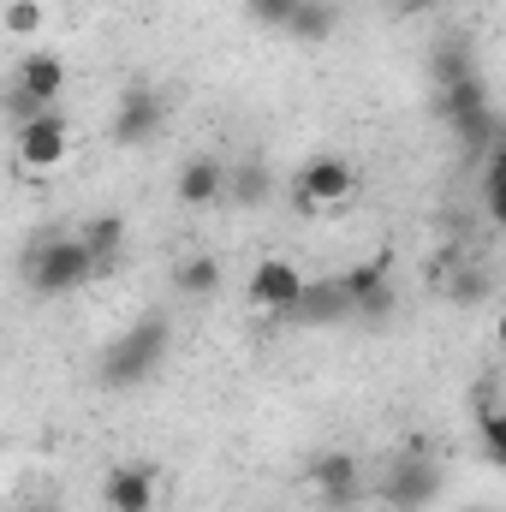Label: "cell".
<instances>
[{"label":"cell","instance_id":"20","mask_svg":"<svg viewBox=\"0 0 506 512\" xmlns=\"http://www.w3.org/2000/svg\"><path fill=\"white\" fill-rule=\"evenodd\" d=\"M78 239L90 245V256H96V262H114V256L126 251V221H120V215H96Z\"/></svg>","mask_w":506,"mask_h":512},{"label":"cell","instance_id":"19","mask_svg":"<svg viewBox=\"0 0 506 512\" xmlns=\"http://www.w3.org/2000/svg\"><path fill=\"white\" fill-rule=\"evenodd\" d=\"M483 209H489L495 227H506V137L489 149V161H483Z\"/></svg>","mask_w":506,"mask_h":512},{"label":"cell","instance_id":"18","mask_svg":"<svg viewBox=\"0 0 506 512\" xmlns=\"http://www.w3.org/2000/svg\"><path fill=\"white\" fill-rule=\"evenodd\" d=\"M227 197H233L239 209H262V203L274 197V173H268L262 161H239V167H233V185H227Z\"/></svg>","mask_w":506,"mask_h":512},{"label":"cell","instance_id":"15","mask_svg":"<svg viewBox=\"0 0 506 512\" xmlns=\"http://www.w3.org/2000/svg\"><path fill=\"white\" fill-rule=\"evenodd\" d=\"M465 78H477V60H471L465 42H441V48H429V84H435V90L465 84Z\"/></svg>","mask_w":506,"mask_h":512},{"label":"cell","instance_id":"7","mask_svg":"<svg viewBox=\"0 0 506 512\" xmlns=\"http://www.w3.org/2000/svg\"><path fill=\"white\" fill-rule=\"evenodd\" d=\"M102 507L108 512H155L161 507V477L149 471V465H114L108 477H102Z\"/></svg>","mask_w":506,"mask_h":512},{"label":"cell","instance_id":"24","mask_svg":"<svg viewBox=\"0 0 506 512\" xmlns=\"http://www.w3.org/2000/svg\"><path fill=\"white\" fill-rule=\"evenodd\" d=\"M441 0H387V12L393 18H423V12H435Z\"/></svg>","mask_w":506,"mask_h":512},{"label":"cell","instance_id":"17","mask_svg":"<svg viewBox=\"0 0 506 512\" xmlns=\"http://www.w3.org/2000/svg\"><path fill=\"white\" fill-rule=\"evenodd\" d=\"M340 316H358V310H352V298L340 292V280H328V286H310V292H304V304H298L292 322H340Z\"/></svg>","mask_w":506,"mask_h":512},{"label":"cell","instance_id":"5","mask_svg":"<svg viewBox=\"0 0 506 512\" xmlns=\"http://www.w3.org/2000/svg\"><path fill=\"white\" fill-rule=\"evenodd\" d=\"M304 292H310V280H304L298 262H286V256H262L251 268V280H245V298H251L262 316H298Z\"/></svg>","mask_w":506,"mask_h":512},{"label":"cell","instance_id":"25","mask_svg":"<svg viewBox=\"0 0 506 512\" xmlns=\"http://www.w3.org/2000/svg\"><path fill=\"white\" fill-rule=\"evenodd\" d=\"M495 346H501V352H506V310H501V316H495Z\"/></svg>","mask_w":506,"mask_h":512},{"label":"cell","instance_id":"26","mask_svg":"<svg viewBox=\"0 0 506 512\" xmlns=\"http://www.w3.org/2000/svg\"><path fill=\"white\" fill-rule=\"evenodd\" d=\"M12 512H48V507H12Z\"/></svg>","mask_w":506,"mask_h":512},{"label":"cell","instance_id":"8","mask_svg":"<svg viewBox=\"0 0 506 512\" xmlns=\"http://www.w3.org/2000/svg\"><path fill=\"white\" fill-rule=\"evenodd\" d=\"M435 120L453 126L459 137H483V126H489V90H483V78L435 90Z\"/></svg>","mask_w":506,"mask_h":512},{"label":"cell","instance_id":"14","mask_svg":"<svg viewBox=\"0 0 506 512\" xmlns=\"http://www.w3.org/2000/svg\"><path fill=\"white\" fill-rule=\"evenodd\" d=\"M387 268H393V256L381 251V256H370V262H358V268L340 274V292L352 298V310H364L376 292H387Z\"/></svg>","mask_w":506,"mask_h":512},{"label":"cell","instance_id":"9","mask_svg":"<svg viewBox=\"0 0 506 512\" xmlns=\"http://www.w3.org/2000/svg\"><path fill=\"white\" fill-rule=\"evenodd\" d=\"M161 120H167L161 96L137 84V90H126V96H120V108H114V120H108V131H114V143H126V149H137V143H149V137L161 131Z\"/></svg>","mask_w":506,"mask_h":512},{"label":"cell","instance_id":"12","mask_svg":"<svg viewBox=\"0 0 506 512\" xmlns=\"http://www.w3.org/2000/svg\"><path fill=\"white\" fill-rule=\"evenodd\" d=\"M12 84L30 90L42 108H60V96H66V60L60 54H24L18 72H12Z\"/></svg>","mask_w":506,"mask_h":512},{"label":"cell","instance_id":"22","mask_svg":"<svg viewBox=\"0 0 506 512\" xmlns=\"http://www.w3.org/2000/svg\"><path fill=\"white\" fill-rule=\"evenodd\" d=\"M6 36H36L42 30V18H48V6L42 0H6Z\"/></svg>","mask_w":506,"mask_h":512},{"label":"cell","instance_id":"3","mask_svg":"<svg viewBox=\"0 0 506 512\" xmlns=\"http://www.w3.org/2000/svg\"><path fill=\"white\" fill-rule=\"evenodd\" d=\"M96 268H102V262L90 256L84 239H48V245L36 251V262H30V286L48 292V298H60V292H78Z\"/></svg>","mask_w":506,"mask_h":512},{"label":"cell","instance_id":"23","mask_svg":"<svg viewBox=\"0 0 506 512\" xmlns=\"http://www.w3.org/2000/svg\"><path fill=\"white\" fill-rule=\"evenodd\" d=\"M298 6H304V0H251V18L268 24V30H286V24L298 18Z\"/></svg>","mask_w":506,"mask_h":512},{"label":"cell","instance_id":"16","mask_svg":"<svg viewBox=\"0 0 506 512\" xmlns=\"http://www.w3.org/2000/svg\"><path fill=\"white\" fill-rule=\"evenodd\" d=\"M334 30H340V6H334V0H304V6H298V18L286 24V36H292V42H328Z\"/></svg>","mask_w":506,"mask_h":512},{"label":"cell","instance_id":"2","mask_svg":"<svg viewBox=\"0 0 506 512\" xmlns=\"http://www.w3.org/2000/svg\"><path fill=\"white\" fill-rule=\"evenodd\" d=\"M352 191H358V167H352L346 155H310V161L298 167V179H292V203H298L304 215L340 209V203H352Z\"/></svg>","mask_w":506,"mask_h":512},{"label":"cell","instance_id":"6","mask_svg":"<svg viewBox=\"0 0 506 512\" xmlns=\"http://www.w3.org/2000/svg\"><path fill=\"white\" fill-rule=\"evenodd\" d=\"M12 155H18V167H24V173H54V167L72 155V126H66V114L54 108V114H42V120L18 126V131H12Z\"/></svg>","mask_w":506,"mask_h":512},{"label":"cell","instance_id":"11","mask_svg":"<svg viewBox=\"0 0 506 512\" xmlns=\"http://www.w3.org/2000/svg\"><path fill=\"white\" fill-rule=\"evenodd\" d=\"M310 477H316V495L334 501V507H352V501L364 495V471H358L352 453H322V459L310 465Z\"/></svg>","mask_w":506,"mask_h":512},{"label":"cell","instance_id":"4","mask_svg":"<svg viewBox=\"0 0 506 512\" xmlns=\"http://www.w3.org/2000/svg\"><path fill=\"white\" fill-rule=\"evenodd\" d=\"M435 495H441V471H435V459L417 453V447H405V453L387 465V477H381V501L393 512H423Z\"/></svg>","mask_w":506,"mask_h":512},{"label":"cell","instance_id":"1","mask_svg":"<svg viewBox=\"0 0 506 512\" xmlns=\"http://www.w3.org/2000/svg\"><path fill=\"white\" fill-rule=\"evenodd\" d=\"M161 358H167V322H161V316L131 322L126 334L102 352V382L108 387H131V382H143Z\"/></svg>","mask_w":506,"mask_h":512},{"label":"cell","instance_id":"10","mask_svg":"<svg viewBox=\"0 0 506 512\" xmlns=\"http://www.w3.org/2000/svg\"><path fill=\"white\" fill-rule=\"evenodd\" d=\"M227 185H233V167H221L215 155H191L179 167V179H173V191H179L185 209H215L227 197Z\"/></svg>","mask_w":506,"mask_h":512},{"label":"cell","instance_id":"21","mask_svg":"<svg viewBox=\"0 0 506 512\" xmlns=\"http://www.w3.org/2000/svg\"><path fill=\"white\" fill-rule=\"evenodd\" d=\"M477 441H483V459L506 471V411L501 405H483V423H477Z\"/></svg>","mask_w":506,"mask_h":512},{"label":"cell","instance_id":"13","mask_svg":"<svg viewBox=\"0 0 506 512\" xmlns=\"http://www.w3.org/2000/svg\"><path fill=\"white\" fill-rule=\"evenodd\" d=\"M173 292H179V298H191V304H203V298H215V292H221V262H215V256H185V262H179V268H173Z\"/></svg>","mask_w":506,"mask_h":512}]
</instances>
